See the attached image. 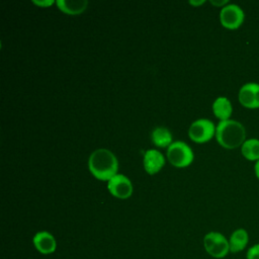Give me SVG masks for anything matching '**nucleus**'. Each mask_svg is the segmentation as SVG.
<instances>
[{"mask_svg":"<svg viewBox=\"0 0 259 259\" xmlns=\"http://www.w3.org/2000/svg\"><path fill=\"white\" fill-rule=\"evenodd\" d=\"M88 168L96 179L109 181L117 174L118 161L111 151L100 148L90 154L88 159Z\"/></svg>","mask_w":259,"mask_h":259,"instance_id":"1","label":"nucleus"},{"mask_svg":"<svg viewBox=\"0 0 259 259\" xmlns=\"http://www.w3.org/2000/svg\"><path fill=\"white\" fill-rule=\"evenodd\" d=\"M215 139L223 148L236 149L246 141V130L235 119L221 120L215 127Z\"/></svg>","mask_w":259,"mask_h":259,"instance_id":"2","label":"nucleus"},{"mask_svg":"<svg viewBox=\"0 0 259 259\" xmlns=\"http://www.w3.org/2000/svg\"><path fill=\"white\" fill-rule=\"evenodd\" d=\"M167 159L174 167L184 168L193 162L194 154L186 143L176 141L167 148Z\"/></svg>","mask_w":259,"mask_h":259,"instance_id":"3","label":"nucleus"},{"mask_svg":"<svg viewBox=\"0 0 259 259\" xmlns=\"http://www.w3.org/2000/svg\"><path fill=\"white\" fill-rule=\"evenodd\" d=\"M205 251L213 258H224L230 252L229 240L219 232H209L203 238Z\"/></svg>","mask_w":259,"mask_h":259,"instance_id":"4","label":"nucleus"},{"mask_svg":"<svg viewBox=\"0 0 259 259\" xmlns=\"http://www.w3.org/2000/svg\"><path fill=\"white\" fill-rule=\"evenodd\" d=\"M215 127L213 122L207 118H199L194 120L188 130V136L191 141L202 144L206 143L215 136Z\"/></svg>","mask_w":259,"mask_h":259,"instance_id":"5","label":"nucleus"},{"mask_svg":"<svg viewBox=\"0 0 259 259\" xmlns=\"http://www.w3.org/2000/svg\"><path fill=\"white\" fill-rule=\"evenodd\" d=\"M245 14L243 9L237 4H228L221 9L220 21L228 29L240 27L244 21Z\"/></svg>","mask_w":259,"mask_h":259,"instance_id":"6","label":"nucleus"},{"mask_svg":"<svg viewBox=\"0 0 259 259\" xmlns=\"http://www.w3.org/2000/svg\"><path fill=\"white\" fill-rule=\"evenodd\" d=\"M107 189L114 197L125 199L133 193V184L125 175L116 174L107 181Z\"/></svg>","mask_w":259,"mask_h":259,"instance_id":"7","label":"nucleus"},{"mask_svg":"<svg viewBox=\"0 0 259 259\" xmlns=\"http://www.w3.org/2000/svg\"><path fill=\"white\" fill-rule=\"evenodd\" d=\"M239 102L247 108H258L259 107V84L257 83H246L239 90L238 94Z\"/></svg>","mask_w":259,"mask_h":259,"instance_id":"8","label":"nucleus"},{"mask_svg":"<svg viewBox=\"0 0 259 259\" xmlns=\"http://www.w3.org/2000/svg\"><path fill=\"white\" fill-rule=\"evenodd\" d=\"M143 165L145 171L150 174L154 175L158 173L163 166L165 165V158L161 152L155 149L147 150L143 157Z\"/></svg>","mask_w":259,"mask_h":259,"instance_id":"9","label":"nucleus"},{"mask_svg":"<svg viewBox=\"0 0 259 259\" xmlns=\"http://www.w3.org/2000/svg\"><path fill=\"white\" fill-rule=\"evenodd\" d=\"M32 242H33L35 249L39 253L45 254V255L55 252L56 248H57V241H56L55 237L47 231L37 232L33 236Z\"/></svg>","mask_w":259,"mask_h":259,"instance_id":"10","label":"nucleus"},{"mask_svg":"<svg viewBox=\"0 0 259 259\" xmlns=\"http://www.w3.org/2000/svg\"><path fill=\"white\" fill-rule=\"evenodd\" d=\"M249 242V235L248 232L243 229H237L235 230L229 239V245H230V252L232 253H239L243 251Z\"/></svg>","mask_w":259,"mask_h":259,"instance_id":"11","label":"nucleus"},{"mask_svg":"<svg viewBox=\"0 0 259 259\" xmlns=\"http://www.w3.org/2000/svg\"><path fill=\"white\" fill-rule=\"evenodd\" d=\"M56 5L58 8L69 15H78L84 12L88 6L87 0H78V1H70V0H58L56 1Z\"/></svg>","mask_w":259,"mask_h":259,"instance_id":"12","label":"nucleus"},{"mask_svg":"<svg viewBox=\"0 0 259 259\" xmlns=\"http://www.w3.org/2000/svg\"><path fill=\"white\" fill-rule=\"evenodd\" d=\"M212 111L214 116L219 118L220 121L227 120L230 119L232 115L233 106L231 101L227 97L220 96L212 103Z\"/></svg>","mask_w":259,"mask_h":259,"instance_id":"13","label":"nucleus"},{"mask_svg":"<svg viewBox=\"0 0 259 259\" xmlns=\"http://www.w3.org/2000/svg\"><path fill=\"white\" fill-rule=\"evenodd\" d=\"M152 142L154 145H156L159 148H168L173 142H172V134L167 127L164 126H158L154 128L151 135Z\"/></svg>","mask_w":259,"mask_h":259,"instance_id":"14","label":"nucleus"},{"mask_svg":"<svg viewBox=\"0 0 259 259\" xmlns=\"http://www.w3.org/2000/svg\"><path fill=\"white\" fill-rule=\"evenodd\" d=\"M242 155L250 161L259 160V140L258 139H248L241 146Z\"/></svg>","mask_w":259,"mask_h":259,"instance_id":"15","label":"nucleus"},{"mask_svg":"<svg viewBox=\"0 0 259 259\" xmlns=\"http://www.w3.org/2000/svg\"><path fill=\"white\" fill-rule=\"evenodd\" d=\"M246 258L247 259H259V243L251 246L247 250Z\"/></svg>","mask_w":259,"mask_h":259,"instance_id":"16","label":"nucleus"},{"mask_svg":"<svg viewBox=\"0 0 259 259\" xmlns=\"http://www.w3.org/2000/svg\"><path fill=\"white\" fill-rule=\"evenodd\" d=\"M32 3L34 5H37L38 7H41V8H47V7H50L52 6L53 4L56 3V1L54 0H41V1H37V0H33Z\"/></svg>","mask_w":259,"mask_h":259,"instance_id":"17","label":"nucleus"},{"mask_svg":"<svg viewBox=\"0 0 259 259\" xmlns=\"http://www.w3.org/2000/svg\"><path fill=\"white\" fill-rule=\"evenodd\" d=\"M228 0H210V4H212L215 7H225L228 5Z\"/></svg>","mask_w":259,"mask_h":259,"instance_id":"18","label":"nucleus"},{"mask_svg":"<svg viewBox=\"0 0 259 259\" xmlns=\"http://www.w3.org/2000/svg\"><path fill=\"white\" fill-rule=\"evenodd\" d=\"M205 1L204 0H199V1H189V4L190 5H193V6H199V5H202Z\"/></svg>","mask_w":259,"mask_h":259,"instance_id":"19","label":"nucleus"},{"mask_svg":"<svg viewBox=\"0 0 259 259\" xmlns=\"http://www.w3.org/2000/svg\"><path fill=\"white\" fill-rule=\"evenodd\" d=\"M254 170H255V174L257 176V178L259 179V160L255 163V166H254Z\"/></svg>","mask_w":259,"mask_h":259,"instance_id":"20","label":"nucleus"}]
</instances>
